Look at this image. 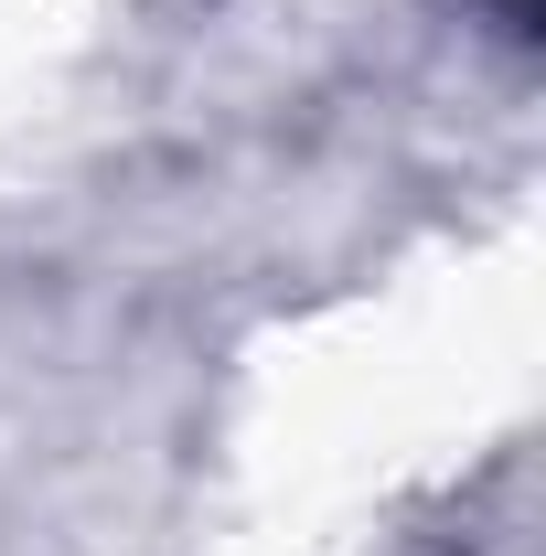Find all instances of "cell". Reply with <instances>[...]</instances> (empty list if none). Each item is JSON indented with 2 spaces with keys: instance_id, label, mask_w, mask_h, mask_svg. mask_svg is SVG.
Listing matches in <instances>:
<instances>
[{
  "instance_id": "1",
  "label": "cell",
  "mask_w": 546,
  "mask_h": 556,
  "mask_svg": "<svg viewBox=\"0 0 546 556\" xmlns=\"http://www.w3.org/2000/svg\"><path fill=\"white\" fill-rule=\"evenodd\" d=\"M514 11H536V0H514Z\"/></svg>"
}]
</instances>
